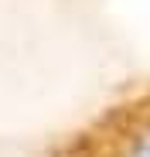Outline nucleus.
I'll return each mask as SVG.
<instances>
[{
    "mask_svg": "<svg viewBox=\"0 0 150 157\" xmlns=\"http://www.w3.org/2000/svg\"><path fill=\"white\" fill-rule=\"evenodd\" d=\"M55 157H150V89L106 109Z\"/></svg>",
    "mask_w": 150,
    "mask_h": 157,
    "instance_id": "1",
    "label": "nucleus"
}]
</instances>
